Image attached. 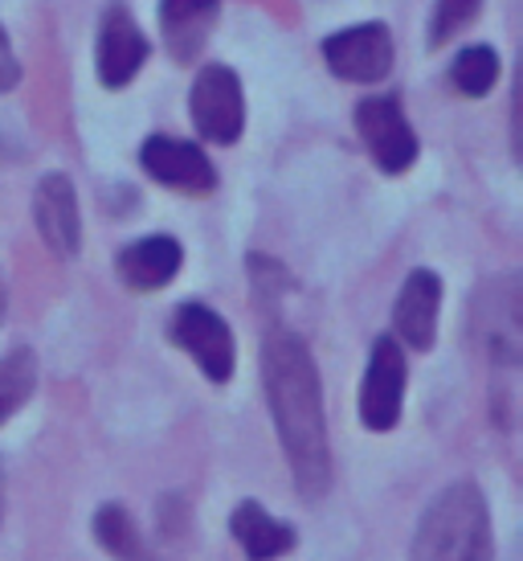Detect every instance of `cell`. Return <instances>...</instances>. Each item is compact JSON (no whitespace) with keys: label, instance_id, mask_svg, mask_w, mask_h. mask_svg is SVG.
Segmentation results:
<instances>
[{"label":"cell","instance_id":"cell-1","mask_svg":"<svg viewBox=\"0 0 523 561\" xmlns=\"http://www.w3.org/2000/svg\"><path fill=\"white\" fill-rule=\"evenodd\" d=\"M262 377L294 483L303 488V496H324L332 480V455H327L324 393L307 344L287 328H270L262 341Z\"/></svg>","mask_w":523,"mask_h":561},{"label":"cell","instance_id":"cell-2","mask_svg":"<svg viewBox=\"0 0 523 561\" xmlns=\"http://www.w3.org/2000/svg\"><path fill=\"white\" fill-rule=\"evenodd\" d=\"M409 561H491V513L475 483H450L426 508Z\"/></svg>","mask_w":523,"mask_h":561},{"label":"cell","instance_id":"cell-3","mask_svg":"<svg viewBox=\"0 0 523 561\" xmlns=\"http://www.w3.org/2000/svg\"><path fill=\"white\" fill-rule=\"evenodd\" d=\"M188 111L193 124L209 144H237L246 127V99L242 82L230 66H205L188 91Z\"/></svg>","mask_w":523,"mask_h":561},{"label":"cell","instance_id":"cell-4","mask_svg":"<svg viewBox=\"0 0 523 561\" xmlns=\"http://www.w3.org/2000/svg\"><path fill=\"white\" fill-rule=\"evenodd\" d=\"M475 328L487 357L499 365H515L523 353V324H520V279L499 275L483 287L475 304Z\"/></svg>","mask_w":523,"mask_h":561},{"label":"cell","instance_id":"cell-5","mask_svg":"<svg viewBox=\"0 0 523 561\" xmlns=\"http://www.w3.org/2000/svg\"><path fill=\"white\" fill-rule=\"evenodd\" d=\"M172 341L197 360L209 381H230L233 377V360H237V353H233V332L213 308L185 304L176 312V320H172Z\"/></svg>","mask_w":523,"mask_h":561},{"label":"cell","instance_id":"cell-6","mask_svg":"<svg viewBox=\"0 0 523 561\" xmlns=\"http://www.w3.org/2000/svg\"><path fill=\"white\" fill-rule=\"evenodd\" d=\"M356 131L385 172H405L417 160V136L397 99H364L356 107Z\"/></svg>","mask_w":523,"mask_h":561},{"label":"cell","instance_id":"cell-7","mask_svg":"<svg viewBox=\"0 0 523 561\" xmlns=\"http://www.w3.org/2000/svg\"><path fill=\"white\" fill-rule=\"evenodd\" d=\"M324 58L332 75L344 82H381L393 70V37L381 21L352 25L324 42Z\"/></svg>","mask_w":523,"mask_h":561},{"label":"cell","instance_id":"cell-8","mask_svg":"<svg viewBox=\"0 0 523 561\" xmlns=\"http://www.w3.org/2000/svg\"><path fill=\"white\" fill-rule=\"evenodd\" d=\"M405 402V353L393 336H381L372 344L369 374L360 390V419L369 431H393Z\"/></svg>","mask_w":523,"mask_h":561},{"label":"cell","instance_id":"cell-9","mask_svg":"<svg viewBox=\"0 0 523 561\" xmlns=\"http://www.w3.org/2000/svg\"><path fill=\"white\" fill-rule=\"evenodd\" d=\"M139 164L160 185L185 188V193H209L217 185V169L197 144L172 140V136H152L139 152Z\"/></svg>","mask_w":523,"mask_h":561},{"label":"cell","instance_id":"cell-10","mask_svg":"<svg viewBox=\"0 0 523 561\" xmlns=\"http://www.w3.org/2000/svg\"><path fill=\"white\" fill-rule=\"evenodd\" d=\"M33 221L46 238V247L54 254H78V242H82V218H78V193L70 185V176L62 172H46L42 185H37V197H33Z\"/></svg>","mask_w":523,"mask_h":561},{"label":"cell","instance_id":"cell-11","mask_svg":"<svg viewBox=\"0 0 523 561\" xmlns=\"http://www.w3.org/2000/svg\"><path fill=\"white\" fill-rule=\"evenodd\" d=\"M143 62H148V37L139 33L131 13L115 4L103 21V33H98V79L107 82L111 91L127 87Z\"/></svg>","mask_w":523,"mask_h":561},{"label":"cell","instance_id":"cell-12","mask_svg":"<svg viewBox=\"0 0 523 561\" xmlns=\"http://www.w3.org/2000/svg\"><path fill=\"white\" fill-rule=\"evenodd\" d=\"M438 308H442V279L433 271H414L397 296V336L414 348H430L438 336Z\"/></svg>","mask_w":523,"mask_h":561},{"label":"cell","instance_id":"cell-13","mask_svg":"<svg viewBox=\"0 0 523 561\" xmlns=\"http://www.w3.org/2000/svg\"><path fill=\"white\" fill-rule=\"evenodd\" d=\"M185 263V250L176 238L152 234L139 238L119 254V275H124L127 287L136 291H155V287H168L176 279V271Z\"/></svg>","mask_w":523,"mask_h":561},{"label":"cell","instance_id":"cell-14","mask_svg":"<svg viewBox=\"0 0 523 561\" xmlns=\"http://www.w3.org/2000/svg\"><path fill=\"white\" fill-rule=\"evenodd\" d=\"M230 533L249 561H275L294 549L291 525L275 520V516L266 513L262 504H254V500H242V504H237V513L230 516Z\"/></svg>","mask_w":523,"mask_h":561},{"label":"cell","instance_id":"cell-15","mask_svg":"<svg viewBox=\"0 0 523 561\" xmlns=\"http://www.w3.org/2000/svg\"><path fill=\"white\" fill-rule=\"evenodd\" d=\"M213 13L217 0H160V25L181 62L193 58V49H200L205 33L213 25Z\"/></svg>","mask_w":523,"mask_h":561},{"label":"cell","instance_id":"cell-16","mask_svg":"<svg viewBox=\"0 0 523 561\" xmlns=\"http://www.w3.org/2000/svg\"><path fill=\"white\" fill-rule=\"evenodd\" d=\"M94 537H98V546L107 549L111 558H119V561H155L152 549L143 546V537H139L136 520H131L119 504H103V508L94 513Z\"/></svg>","mask_w":523,"mask_h":561},{"label":"cell","instance_id":"cell-17","mask_svg":"<svg viewBox=\"0 0 523 561\" xmlns=\"http://www.w3.org/2000/svg\"><path fill=\"white\" fill-rule=\"evenodd\" d=\"M33 386H37V360L30 348H16L0 360V422H9L25 405Z\"/></svg>","mask_w":523,"mask_h":561},{"label":"cell","instance_id":"cell-18","mask_svg":"<svg viewBox=\"0 0 523 561\" xmlns=\"http://www.w3.org/2000/svg\"><path fill=\"white\" fill-rule=\"evenodd\" d=\"M450 79H454V87L462 94L483 99L495 87V79H499V54L491 46H466L454 58V66H450Z\"/></svg>","mask_w":523,"mask_h":561},{"label":"cell","instance_id":"cell-19","mask_svg":"<svg viewBox=\"0 0 523 561\" xmlns=\"http://www.w3.org/2000/svg\"><path fill=\"white\" fill-rule=\"evenodd\" d=\"M478 9H483V0H438L433 25H430L433 46H446L450 37H458V33L478 16Z\"/></svg>","mask_w":523,"mask_h":561},{"label":"cell","instance_id":"cell-20","mask_svg":"<svg viewBox=\"0 0 523 561\" xmlns=\"http://www.w3.org/2000/svg\"><path fill=\"white\" fill-rule=\"evenodd\" d=\"M21 79V62H16L13 46H9V33L0 30V91H13Z\"/></svg>","mask_w":523,"mask_h":561},{"label":"cell","instance_id":"cell-21","mask_svg":"<svg viewBox=\"0 0 523 561\" xmlns=\"http://www.w3.org/2000/svg\"><path fill=\"white\" fill-rule=\"evenodd\" d=\"M4 304H9V296H4V279H0V324H4Z\"/></svg>","mask_w":523,"mask_h":561}]
</instances>
